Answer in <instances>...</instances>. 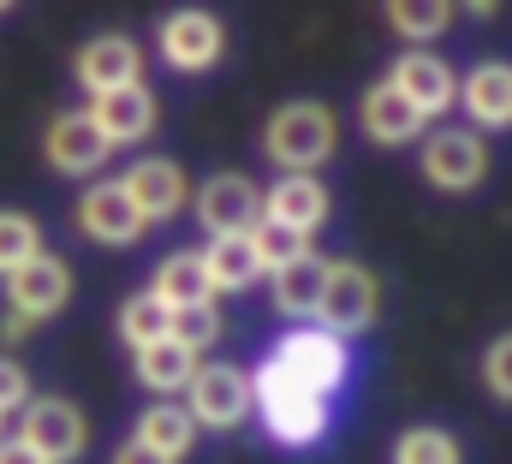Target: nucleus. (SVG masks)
<instances>
[{
  "label": "nucleus",
  "mask_w": 512,
  "mask_h": 464,
  "mask_svg": "<svg viewBox=\"0 0 512 464\" xmlns=\"http://www.w3.org/2000/svg\"><path fill=\"white\" fill-rule=\"evenodd\" d=\"M387 24H393L411 48H423V42H435V36L453 24V6H447V0H393V6H387Z\"/></svg>",
  "instance_id": "26"
},
{
  "label": "nucleus",
  "mask_w": 512,
  "mask_h": 464,
  "mask_svg": "<svg viewBox=\"0 0 512 464\" xmlns=\"http://www.w3.org/2000/svg\"><path fill=\"white\" fill-rule=\"evenodd\" d=\"M483 381H489V393L501 405H512V328L489 340V351H483Z\"/></svg>",
  "instance_id": "31"
},
{
  "label": "nucleus",
  "mask_w": 512,
  "mask_h": 464,
  "mask_svg": "<svg viewBox=\"0 0 512 464\" xmlns=\"http://www.w3.org/2000/svg\"><path fill=\"white\" fill-rule=\"evenodd\" d=\"M268 363H280L292 381H304V387L322 393V399H334V387L352 375V351H346V340L322 334L316 322H310V328H292L280 346L268 351Z\"/></svg>",
  "instance_id": "6"
},
{
  "label": "nucleus",
  "mask_w": 512,
  "mask_h": 464,
  "mask_svg": "<svg viewBox=\"0 0 512 464\" xmlns=\"http://www.w3.org/2000/svg\"><path fill=\"white\" fill-rule=\"evenodd\" d=\"M84 114L96 119L108 149H120V143H143L155 131V96H149V84H131V90H114V96H96Z\"/></svg>",
  "instance_id": "19"
},
{
  "label": "nucleus",
  "mask_w": 512,
  "mask_h": 464,
  "mask_svg": "<svg viewBox=\"0 0 512 464\" xmlns=\"http://www.w3.org/2000/svg\"><path fill=\"white\" fill-rule=\"evenodd\" d=\"M72 304V268L60 262V256H36V262H24L12 280H6V310L12 316H24L30 328L36 322H48V316H60Z\"/></svg>",
  "instance_id": "10"
},
{
  "label": "nucleus",
  "mask_w": 512,
  "mask_h": 464,
  "mask_svg": "<svg viewBox=\"0 0 512 464\" xmlns=\"http://www.w3.org/2000/svg\"><path fill=\"white\" fill-rule=\"evenodd\" d=\"M42 256V232L30 215H18V209H0V280H12L24 262H36Z\"/></svg>",
  "instance_id": "28"
},
{
  "label": "nucleus",
  "mask_w": 512,
  "mask_h": 464,
  "mask_svg": "<svg viewBox=\"0 0 512 464\" xmlns=\"http://www.w3.org/2000/svg\"><path fill=\"white\" fill-rule=\"evenodd\" d=\"M328 209H334V197H328V185H322L316 173H280V179L262 191V221L298 232V238H310V232L322 227Z\"/></svg>",
  "instance_id": "14"
},
{
  "label": "nucleus",
  "mask_w": 512,
  "mask_h": 464,
  "mask_svg": "<svg viewBox=\"0 0 512 464\" xmlns=\"http://www.w3.org/2000/svg\"><path fill=\"white\" fill-rule=\"evenodd\" d=\"M173 334V310L155 298V292H131L126 304H120V340L131 351L155 346V340H167Z\"/></svg>",
  "instance_id": "25"
},
{
  "label": "nucleus",
  "mask_w": 512,
  "mask_h": 464,
  "mask_svg": "<svg viewBox=\"0 0 512 464\" xmlns=\"http://www.w3.org/2000/svg\"><path fill=\"white\" fill-rule=\"evenodd\" d=\"M197 221L209 238H251L262 227V185L245 173H215L197 185Z\"/></svg>",
  "instance_id": "8"
},
{
  "label": "nucleus",
  "mask_w": 512,
  "mask_h": 464,
  "mask_svg": "<svg viewBox=\"0 0 512 464\" xmlns=\"http://www.w3.org/2000/svg\"><path fill=\"white\" fill-rule=\"evenodd\" d=\"M131 363H137V381H143L149 393H161V399L185 393V387H191V375H197V357L179 346V340H155V346L131 351Z\"/></svg>",
  "instance_id": "23"
},
{
  "label": "nucleus",
  "mask_w": 512,
  "mask_h": 464,
  "mask_svg": "<svg viewBox=\"0 0 512 464\" xmlns=\"http://www.w3.org/2000/svg\"><path fill=\"white\" fill-rule=\"evenodd\" d=\"M24 405H30V375L18 357H0V417H12Z\"/></svg>",
  "instance_id": "32"
},
{
  "label": "nucleus",
  "mask_w": 512,
  "mask_h": 464,
  "mask_svg": "<svg viewBox=\"0 0 512 464\" xmlns=\"http://www.w3.org/2000/svg\"><path fill=\"white\" fill-rule=\"evenodd\" d=\"M0 423H6V417H0Z\"/></svg>",
  "instance_id": "36"
},
{
  "label": "nucleus",
  "mask_w": 512,
  "mask_h": 464,
  "mask_svg": "<svg viewBox=\"0 0 512 464\" xmlns=\"http://www.w3.org/2000/svg\"><path fill=\"white\" fill-rule=\"evenodd\" d=\"M120 185H126V197L137 203L143 227L173 221V215L185 209V197H191V185H185L179 161H167V155H143V161H131L126 173H120Z\"/></svg>",
  "instance_id": "13"
},
{
  "label": "nucleus",
  "mask_w": 512,
  "mask_h": 464,
  "mask_svg": "<svg viewBox=\"0 0 512 464\" xmlns=\"http://www.w3.org/2000/svg\"><path fill=\"white\" fill-rule=\"evenodd\" d=\"M149 292L167 304V310H197V304H215V286H209V268H203V250H179L155 268Z\"/></svg>",
  "instance_id": "21"
},
{
  "label": "nucleus",
  "mask_w": 512,
  "mask_h": 464,
  "mask_svg": "<svg viewBox=\"0 0 512 464\" xmlns=\"http://www.w3.org/2000/svg\"><path fill=\"white\" fill-rule=\"evenodd\" d=\"M0 464H42V459H36V453L12 435V441H0Z\"/></svg>",
  "instance_id": "34"
},
{
  "label": "nucleus",
  "mask_w": 512,
  "mask_h": 464,
  "mask_svg": "<svg viewBox=\"0 0 512 464\" xmlns=\"http://www.w3.org/2000/svg\"><path fill=\"white\" fill-rule=\"evenodd\" d=\"M167 340H179V346L191 351V357H203V351L221 340V310L215 304H197V310H173V334Z\"/></svg>",
  "instance_id": "30"
},
{
  "label": "nucleus",
  "mask_w": 512,
  "mask_h": 464,
  "mask_svg": "<svg viewBox=\"0 0 512 464\" xmlns=\"http://www.w3.org/2000/svg\"><path fill=\"white\" fill-rule=\"evenodd\" d=\"M42 149H48V167L66 173V179H84V173H96V167L114 155L90 114H60L48 125V143H42Z\"/></svg>",
  "instance_id": "16"
},
{
  "label": "nucleus",
  "mask_w": 512,
  "mask_h": 464,
  "mask_svg": "<svg viewBox=\"0 0 512 464\" xmlns=\"http://www.w3.org/2000/svg\"><path fill=\"white\" fill-rule=\"evenodd\" d=\"M0 334H6V340H24V334H30V322H24V316H12V310H6V322H0Z\"/></svg>",
  "instance_id": "35"
},
{
  "label": "nucleus",
  "mask_w": 512,
  "mask_h": 464,
  "mask_svg": "<svg viewBox=\"0 0 512 464\" xmlns=\"http://www.w3.org/2000/svg\"><path fill=\"white\" fill-rule=\"evenodd\" d=\"M155 48H161V60H167L173 72H209V66L227 54V30H221V18H215V12L179 6V12H167V18H161Z\"/></svg>",
  "instance_id": "9"
},
{
  "label": "nucleus",
  "mask_w": 512,
  "mask_h": 464,
  "mask_svg": "<svg viewBox=\"0 0 512 464\" xmlns=\"http://www.w3.org/2000/svg\"><path fill=\"white\" fill-rule=\"evenodd\" d=\"M382 310V286L364 262H328V286H322V304H316V328L346 340V334H364Z\"/></svg>",
  "instance_id": "3"
},
{
  "label": "nucleus",
  "mask_w": 512,
  "mask_h": 464,
  "mask_svg": "<svg viewBox=\"0 0 512 464\" xmlns=\"http://www.w3.org/2000/svg\"><path fill=\"white\" fill-rule=\"evenodd\" d=\"M268 298H274V310L286 316V322H316V304H322V286H328V262L310 250V256H298V262H286L280 274H268Z\"/></svg>",
  "instance_id": "20"
},
{
  "label": "nucleus",
  "mask_w": 512,
  "mask_h": 464,
  "mask_svg": "<svg viewBox=\"0 0 512 464\" xmlns=\"http://www.w3.org/2000/svg\"><path fill=\"white\" fill-rule=\"evenodd\" d=\"M131 441H143L149 453H161V459H185L191 447H197V423H191V411L185 405H173V399H155L143 417H137V435Z\"/></svg>",
  "instance_id": "22"
},
{
  "label": "nucleus",
  "mask_w": 512,
  "mask_h": 464,
  "mask_svg": "<svg viewBox=\"0 0 512 464\" xmlns=\"http://www.w3.org/2000/svg\"><path fill=\"white\" fill-rule=\"evenodd\" d=\"M423 179L447 197L459 191H477L489 179V143L471 131V125H441L423 137Z\"/></svg>",
  "instance_id": "5"
},
{
  "label": "nucleus",
  "mask_w": 512,
  "mask_h": 464,
  "mask_svg": "<svg viewBox=\"0 0 512 464\" xmlns=\"http://www.w3.org/2000/svg\"><path fill=\"white\" fill-rule=\"evenodd\" d=\"M185 411L197 429H239L256 411L251 375L239 363H197V375L185 387Z\"/></svg>",
  "instance_id": "4"
},
{
  "label": "nucleus",
  "mask_w": 512,
  "mask_h": 464,
  "mask_svg": "<svg viewBox=\"0 0 512 464\" xmlns=\"http://www.w3.org/2000/svg\"><path fill=\"white\" fill-rule=\"evenodd\" d=\"M358 125H364V137L382 143V149H399V143H417V137H423V114H417L387 78L364 90V102H358Z\"/></svg>",
  "instance_id": "18"
},
{
  "label": "nucleus",
  "mask_w": 512,
  "mask_h": 464,
  "mask_svg": "<svg viewBox=\"0 0 512 464\" xmlns=\"http://www.w3.org/2000/svg\"><path fill=\"white\" fill-rule=\"evenodd\" d=\"M78 227H84V238L120 250V244H137V238H143V215H137V203L126 197L120 179H96V185L78 197Z\"/></svg>",
  "instance_id": "15"
},
{
  "label": "nucleus",
  "mask_w": 512,
  "mask_h": 464,
  "mask_svg": "<svg viewBox=\"0 0 512 464\" xmlns=\"http://www.w3.org/2000/svg\"><path fill=\"white\" fill-rule=\"evenodd\" d=\"M251 244H256V262H262V274H280L286 262L310 256V238H298V232L274 227V221H262V227L251 232Z\"/></svg>",
  "instance_id": "29"
},
{
  "label": "nucleus",
  "mask_w": 512,
  "mask_h": 464,
  "mask_svg": "<svg viewBox=\"0 0 512 464\" xmlns=\"http://www.w3.org/2000/svg\"><path fill=\"white\" fill-rule=\"evenodd\" d=\"M72 72H78V84H84L90 96H114V90L143 84V54H137V42H131V36L108 30V36H90V42L78 48Z\"/></svg>",
  "instance_id": "12"
},
{
  "label": "nucleus",
  "mask_w": 512,
  "mask_h": 464,
  "mask_svg": "<svg viewBox=\"0 0 512 464\" xmlns=\"http://www.w3.org/2000/svg\"><path fill=\"white\" fill-rule=\"evenodd\" d=\"M251 393H256V417L268 429V441L280 447H310L328 435V399L310 393L304 381H292L280 363L262 357V369L251 375Z\"/></svg>",
  "instance_id": "1"
},
{
  "label": "nucleus",
  "mask_w": 512,
  "mask_h": 464,
  "mask_svg": "<svg viewBox=\"0 0 512 464\" xmlns=\"http://www.w3.org/2000/svg\"><path fill=\"white\" fill-rule=\"evenodd\" d=\"M334 143H340V125H334V108L322 102H286L262 125V155L280 173H316L334 155Z\"/></svg>",
  "instance_id": "2"
},
{
  "label": "nucleus",
  "mask_w": 512,
  "mask_h": 464,
  "mask_svg": "<svg viewBox=\"0 0 512 464\" xmlns=\"http://www.w3.org/2000/svg\"><path fill=\"white\" fill-rule=\"evenodd\" d=\"M18 441L42 464H72L90 447V423L72 399H30L24 417H18Z\"/></svg>",
  "instance_id": "7"
},
{
  "label": "nucleus",
  "mask_w": 512,
  "mask_h": 464,
  "mask_svg": "<svg viewBox=\"0 0 512 464\" xmlns=\"http://www.w3.org/2000/svg\"><path fill=\"white\" fill-rule=\"evenodd\" d=\"M114 464H173V459H161V453H149L143 441H126V447L114 453Z\"/></svg>",
  "instance_id": "33"
},
{
  "label": "nucleus",
  "mask_w": 512,
  "mask_h": 464,
  "mask_svg": "<svg viewBox=\"0 0 512 464\" xmlns=\"http://www.w3.org/2000/svg\"><path fill=\"white\" fill-rule=\"evenodd\" d=\"M459 108L471 119V131H507L512 125V66L489 60V66H471L459 78Z\"/></svg>",
  "instance_id": "17"
},
{
  "label": "nucleus",
  "mask_w": 512,
  "mask_h": 464,
  "mask_svg": "<svg viewBox=\"0 0 512 464\" xmlns=\"http://www.w3.org/2000/svg\"><path fill=\"white\" fill-rule=\"evenodd\" d=\"M393 464H465V453H459V441H453L447 429L417 423V429H405V435L393 441Z\"/></svg>",
  "instance_id": "27"
},
{
  "label": "nucleus",
  "mask_w": 512,
  "mask_h": 464,
  "mask_svg": "<svg viewBox=\"0 0 512 464\" xmlns=\"http://www.w3.org/2000/svg\"><path fill=\"white\" fill-rule=\"evenodd\" d=\"M387 84L429 119H441L447 108H459V78H453V66L441 60V54H423V48H411V54H399L393 60V72H387Z\"/></svg>",
  "instance_id": "11"
},
{
  "label": "nucleus",
  "mask_w": 512,
  "mask_h": 464,
  "mask_svg": "<svg viewBox=\"0 0 512 464\" xmlns=\"http://www.w3.org/2000/svg\"><path fill=\"white\" fill-rule=\"evenodd\" d=\"M203 268H209V286L215 292H245V286L262 280V262H256L251 238H209Z\"/></svg>",
  "instance_id": "24"
}]
</instances>
